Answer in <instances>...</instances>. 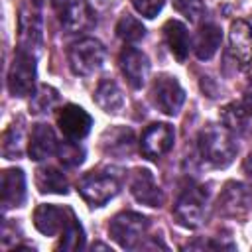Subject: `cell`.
<instances>
[{"label":"cell","mask_w":252,"mask_h":252,"mask_svg":"<svg viewBox=\"0 0 252 252\" xmlns=\"http://www.w3.org/2000/svg\"><path fill=\"white\" fill-rule=\"evenodd\" d=\"M228 53L242 69L252 63V28L244 20H234L228 32Z\"/></svg>","instance_id":"cell-13"},{"label":"cell","mask_w":252,"mask_h":252,"mask_svg":"<svg viewBox=\"0 0 252 252\" xmlns=\"http://www.w3.org/2000/svg\"><path fill=\"white\" fill-rule=\"evenodd\" d=\"M242 106H244V110H246V114L248 116H252V81L246 85V89H244V98H242Z\"/></svg>","instance_id":"cell-32"},{"label":"cell","mask_w":252,"mask_h":252,"mask_svg":"<svg viewBox=\"0 0 252 252\" xmlns=\"http://www.w3.org/2000/svg\"><path fill=\"white\" fill-rule=\"evenodd\" d=\"M59 102V93L49 85H39L30 98V112L32 114H47Z\"/></svg>","instance_id":"cell-25"},{"label":"cell","mask_w":252,"mask_h":252,"mask_svg":"<svg viewBox=\"0 0 252 252\" xmlns=\"http://www.w3.org/2000/svg\"><path fill=\"white\" fill-rule=\"evenodd\" d=\"M30 2H32V4H33V6H41V4H43V2H45V0H30Z\"/></svg>","instance_id":"cell-34"},{"label":"cell","mask_w":252,"mask_h":252,"mask_svg":"<svg viewBox=\"0 0 252 252\" xmlns=\"http://www.w3.org/2000/svg\"><path fill=\"white\" fill-rule=\"evenodd\" d=\"M130 191L134 199L148 207H161L165 203V195L156 183L154 175L148 169H136L130 181Z\"/></svg>","instance_id":"cell-14"},{"label":"cell","mask_w":252,"mask_h":252,"mask_svg":"<svg viewBox=\"0 0 252 252\" xmlns=\"http://www.w3.org/2000/svg\"><path fill=\"white\" fill-rule=\"evenodd\" d=\"M118 189H120V185H118L116 177L110 173H102V171L85 173L77 183L79 195L91 207H102L118 193Z\"/></svg>","instance_id":"cell-6"},{"label":"cell","mask_w":252,"mask_h":252,"mask_svg":"<svg viewBox=\"0 0 252 252\" xmlns=\"http://www.w3.org/2000/svg\"><path fill=\"white\" fill-rule=\"evenodd\" d=\"M116 33H118L120 39L128 41V43H136V41L144 39L146 28L142 26V22H140L138 18H134V16H130V14H124V16L118 20V24H116Z\"/></svg>","instance_id":"cell-28"},{"label":"cell","mask_w":252,"mask_h":252,"mask_svg":"<svg viewBox=\"0 0 252 252\" xmlns=\"http://www.w3.org/2000/svg\"><path fill=\"white\" fill-rule=\"evenodd\" d=\"M205 211H207L205 187L195 185V183L185 185L173 205V215L177 222L185 228H199L205 220Z\"/></svg>","instance_id":"cell-2"},{"label":"cell","mask_w":252,"mask_h":252,"mask_svg":"<svg viewBox=\"0 0 252 252\" xmlns=\"http://www.w3.org/2000/svg\"><path fill=\"white\" fill-rule=\"evenodd\" d=\"M242 171H244V175L248 177V181L252 183V154L246 156V159H244V163H242Z\"/></svg>","instance_id":"cell-33"},{"label":"cell","mask_w":252,"mask_h":252,"mask_svg":"<svg viewBox=\"0 0 252 252\" xmlns=\"http://www.w3.org/2000/svg\"><path fill=\"white\" fill-rule=\"evenodd\" d=\"M57 136L51 126L47 124H35L30 134V144H28V154L33 161H41L53 154H57Z\"/></svg>","instance_id":"cell-17"},{"label":"cell","mask_w":252,"mask_h":252,"mask_svg":"<svg viewBox=\"0 0 252 252\" xmlns=\"http://www.w3.org/2000/svg\"><path fill=\"white\" fill-rule=\"evenodd\" d=\"M150 94H152V102L156 104V108L167 116H175L185 102L183 87L179 85L175 77H169V75H159L154 81Z\"/></svg>","instance_id":"cell-9"},{"label":"cell","mask_w":252,"mask_h":252,"mask_svg":"<svg viewBox=\"0 0 252 252\" xmlns=\"http://www.w3.org/2000/svg\"><path fill=\"white\" fill-rule=\"evenodd\" d=\"M163 39L171 51V55L183 63L189 55V32L185 28V24H181L179 20H167L163 26Z\"/></svg>","instance_id":"cell-18"},{"label":"cell","mask_w":252,"mask_h":252,"mask_svg":"<svg viewBox=\"0 0 252 252\" xmlns=\"http://www.w3.org/2000/svg\"><path fill=\"white\" fill-rule=\"evenodd\" d=\"M248 189L242 183H226L219 197V211L222 215H240L248 209Z\"/></svg>","instance_id":"cell-19"},{"label":"cell","mask_w":252,"mask_h":252,"mask_svg":"<svg viewBox=\"0 0 252 252\" xmlns=\"http://www.w3.org/2000/svg\"><path fill=\"white\" fill-rule=\"evenodd\" d=\"M59 250H81L85 246V232L81 222L77 220V217L71 213L65 228L59 234Z\"/></svg>","instance_id":"cell-26"},{"label":"cell","mask_w":252,"mask_h":252,"mask_svg":"<svg viewBox=\"0 0 252 252\" xmlns=\"http://www.w3.org/2000/svg\"><path fill=\"white\" fill-rule=\"evenodd\" d=\"M24 142H26V122L24 118H18L6 128L2 136V156L6 159H18L24 154Z\"/></svg>","instance_id":"cell-23"},{"label":"cell","mask_w":252,"mask_h":252,"mask_svg":"<svg viewBox=\"0 0 252 252\" xmlns=\"http://www.w3.org/2000/svg\"><path fill=\"white\" fill-rule=\"evenodd\" d=\"M71 213H73L71 209H61L55 205H39L33 211V224L41 234L57 236L65 228Z\"/></svg>","instance_id":"cell-15"},{"label":"cell","mask_w":252,"mask_h":252,"mask_svg":"<svg viewBox=\"0 0 252 252\" xmlns=\"http://www.w3.org/2000/svg\"><path fill=\"white\" fill-rule=\"evenodd\" d=\"M102 148L106 154L124 156L134 146V134L130 128H110L102 134Z\"/></svg>","instance_id":"cell-24"},{"label":"cell","mask_w":252,"mask_h":252,"mask_svg":"<svg viewBox=\"0 0 252 252\" xmlns=\"http://www.w3.org/2000/svg\"><path fill=\"white\" fill-rule=\"evenodd\" d=\"M18 49L39 57L43 51V22L35 8L22 6L18 16Z\"/></svg>","instance_id":"cell-5"},{"label":"cell","mask_w":252,"mask_h":252,"mask_svg":"<svg viewBox=\"0 0 252 252\" xmlns=\"http://www.w3.org/2000/svg\"><path fill=\"white\" fill-rule=\"evenodd\" d=\"M173 140H175L173 128L165 122H156L144 130L140 138V150L148 159H158L171 150Z\"/></svg>","instance_id":"cell-10"},{"label":"cell","mask_w":252,"mask_h":252,"mask_svg":"<svg viewBox=\"0 0 252 252\" xmlns=\"http://www.w3.org/2000/svg\"><path fill=\"white\" fill-rule=\"evenodd\" d=\"M55 14L67 33H81L94 26V12L87 0H55Z\"/></svg>","instance_id":"cell-8"},{"label":"cell","mask_w":252,"mask_h":252,"mask_svg":"<svg viewBox=\"0 0 252 252\" xmlns=\"http://www.w3.org/2000/svg\"><path fill=\"white\" fill-rule=\"evenodd\" d=\"M110 236L112 240L126 248V250H134L140 246V242L144 240L146 232H148V219L140 213L134 211H124L118 213L112 220H110Z\"/></svg>","instance_id":"cell-4"},{"label":"cell","mask_w":252,"mask_h":252,"mask_svg":"<svg viewBox=\"0 0 252 252\" xmlns=\"http://www.w3.org/2000/svg\"><path fill=\"white\" fill-rule=\"evenodd\" d=\"M57 126H59V130L63 132L65 138L83 140L91 132L93 118H91V114L83 106H79V104H65L57 112Z\"/></svg>","instance_id":"cell-11"},{"label":"cell","mask_w":252,"mask_h":252,"mask_svg":"<svg viewBox=\"0 0 252 252\" xmlns=\"http://www.w3.org/2000/svg\"><path fill=\"white\" fill-rule=\"evenodd\" d=\"M35 59L33 55L18 49L14 53L10 71H8V91L14 96H28L35 89V79H37V69H35Z\"/></svg>","instance_id":"cell-7"},{"label":"cell","mask_w":252,"mask_h":252,"mask_svg":"<svg viewBox=\"0 0 252 252\" xmlns=\"http://www.w3.org/2000/svg\"><path fill=\"white\" fill-rule=\"evenodd\" d=\"M246 110L242 104L238 102H230L222 108L220 112V120H222V126L228 130V132H244V126H246Z\"/></svg>","instance_id":"cell-29"},{"label":"cell","mask_w":252,"mask_h":252,"mask_svg":"<svg viewBox=\"0 0 252 252\" xmlns=\"http://www.w3.org/2000/svg\"><path fill=\"white\" fill-rule=\"evenodd\" d=\"M118 63H120V71L126 77L130 87L142 89L146 85V79L150 73V61H148L146 53H142L140 49H136L132 45H126L120 51Z\"/></svg>","instance_id":"cell-12"},{"label":"cell","mask_w":252,"mask_h":252,"mask_svg":"<svg viewBox=\"0 0 252 252\" xmlns=\"http://www.w3.org/2000/svg\"><path fill=\"white\" fill-rule=\"evenodd\" d=\"M173 8L183 14L191 24H197L205 16V2L203 0H173Z\"/></svg>","instance_id":"cell-30"},{"label":"cell","mask_w":252,"mask_h":252,"mask_svg":"<svg viewBox=\"0 0 252 252\" xmlns=\"http://www.w3.org/2000/svg\"><path fill=\"white\" fill-rule=\"evenodd\" d=\"M163 2L165 0H132V6H134V10L140 16H144V18H156L161 12Z\"/></svg>","instance_id":"cell-31"},{"label":"cell","mask_w":252,"mask_h":252,"mask_svg":"<svg viewBox=\"0 0 252 252\" xmlns=\"http://www.w3.org/2000/svg\"><path fill=\"white\" fill-rule=\"evenodd\" d=\"M93 98L98 104V108L104 110L106 114H118L124 108V94L120 87L110 79H102L98 83Z\"/></svg>","instance_id":"cell-21"},{"label":"cell","mask_w":252,"mask_h":252,"mask_svg":"<svg viewBox=\"0 0 252 252\" xmlns=\"http://www.w3.org/2000/svg\"><path fill=\"white\" fill-rule=\"evenodd\" d=\"M35 185L39 193H55V195H67L69 191V181L53 165H41L35 171Z\"/></svg>","instance_id":"cell-22"},{"label":"cell","mask_w":252,"mask_h":252,"mask_svg":"<svg viewBox=\"0 0 252 252\" xmlns=\"http://www.w3.org/2000/svg\"><path fill=\"white\" fill-rule=\"evenodd\" d=\"M197 144L201 158L213 167H226L228 163H232L238 150L232 140V134L224 126H215V124L201 130Z\"/></svg>","instance_id":"cell-1"},{"label":"cell","mask_w":252,"mask_h":252,"mask_svg":"<svg viewBox=\"0 0 252 252\" xmlns=\"http://www.w3.org/2000/svg\"><path fill=\"white\" fill-rule=\"evenodd\" d=\"M57 158L67 167H77L85 161V148L79 144V140H63L57 144Z\"/></svg>","instance_id":"cell-27"},{"label":"cell","mask_w":252,"mask_h":252,"mask_svg":"<svg viewBox=\"0 0 252 252\" xmlns=\"http://www.w3.org/2000/svg\"><path fill=\"white\" fill-rule=\"evenodd\" d=\"M26 201V175L22 169L12 167L2 173V209L22 207Z\"/></svg>","instance_id":"cell-16"},{"label":"cell","mask_w":252,"mask_h":252,"mask_svg":"<svg viewBox=\"0 0 252 252\" xmlns=\"http://www.w3.org/2000/svg\"><path fill=\"white\" fill-rule=\"evenodd\" d=\"M220 39H222L220 28H219L217 24H213V22H205V24L199 28V32H197V35H195V41H193V51H195V55H197L201 61L211 59V57L217 53V49H219V45H220Z\"/></svg>","instance_id":"cell-20"},{"label":"cell","mask_w":252,"mask_h":252,"mask_svg":"<svg viewBox=\"0 0 252 252\" xmlns=\"http://www.w3.org/2000/svg\"><path fill=\"white\" fill-rule=\"evenodd\" d=\"M104 57H106V49L94 37H83V39L75 41L67 53L69 67L79 77H89V75L96 73L102 67Z\"/></svg>","instance_id":"cell-3"}]
</instances>
